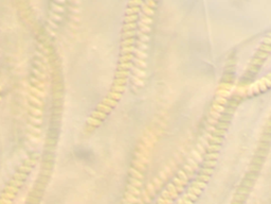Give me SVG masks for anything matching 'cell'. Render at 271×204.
<instances>
[{
    "instance_id": "obj_3",
    "label": "cell",
    "mask_w": 271,
    "mask_h": 204,
    "mask_svg": "<svg viewBox=\"0 0 271 204\" xmlns=\"http://www.w3.org/2000/svg\"><path fill=\"white\" fill-rule=\"evenodd\" d=\"M156 141L157 135L153 130H147L143 135L142 141L136 151L135 158L130 168V179L122 204H136L139 200L143 173Z\"/></svg>"
},
{
    "instance_id": "obj_2",
    "label": "cell",
    "mask_w": 271,
    "mask_h": 204,
    "mask_svg": "<svg viewBox=\"0 0 271 204\" xmlns=\"http://www.w3.org/2000/svg\"><path fill=\"white\" fill-rule=\"evenodd\" d=\"M159 0H145L142 7V13L140 15L138 24V39L135 48L133 56V70H132L131 82L133 93L139 92L143 87L146 77V67H147V50L150 44V35L152 25H153L154 15Z\"/></svg>"
},
{
    "instance_id": "obj_7",
    "label": "cell",
    "mask_w": 271,
    "mask_h": 204,
    "mask_svg": "<svg viewBox=\"0 0 271 204\" xmlns=\"http://www.w3.org/2000/svg\"><path fill=\"white\" fill-rule=\"evenodd\" d=\"M0 100H1V97H0Z\"/></svg>"
},
{
    "instance_id": "obj_4",
    "label": "cell",
    "mask_w": 271,
    "mask_h": 204,
    "mask_svg": "<svg viewBox=\"0 0 271 204\" xmlns=\"http://www.w3.org/2000/svg\"><path fill=\"white\" fill-rule=\"evenodd\" d=\"M39 154L38 153H32L23 163L22 165L19 167L17 170V172L15 173L12 181L10 184L7 186V188L4 189L3 194L0 198V204H12L13 200L15 198V195L17 194V191L19 190L23 182L25 181L27 176H29V173L31 171L33 167L36 165V163L38 161Z\"/></svg>"
},
{
    "instance_id": "obj_6",
    "label": "cell",
    "mask_w": 271,
    "mask_h": 204,
    "mask_svg": "<svg viewBox=\"0 0 271 204\" xmlns=\"http://www.w3.org/2000/svg\"><path fill=\"white\" fill-rule=\"evenodd\" d=\"M271 88V72L267 76L263 77L262 79L253 82L252 84L248 85L245 88L243 94H245L248 97H253L255 95H260L262 93L266 92Z\"/></svg>"
},
{
    "instance_id": "obj_1",
    "label": "cell",
    "mask_w": 271,
    "mask_h": 204,
    "mask_svg": "<svg viewBox=\"0 0 271 204\" xmlns=\"http://www.w3.org/2000/svg\"><path fill=\"white\" fill-rule=\"evenodd\" d=\"M46 71L47 57L44 45L39 44L34 63L33 76L30 83L29 92V124H28V144L36 145L40 137L42 124V109L46 92Z\"/></svg>"
},
{
    "instance_id": "obj_5",
    "label": "cell",
    "mask_w": 271,
    "mask_h": 204,
    "mask_svg": "<svg viewBox=\"0 0 271 204\" xmlns=\"http://www.w3.org/2000/svg\"><path fill=\"white\" fill-rule=\"evenodd\" d=\"M271 53V32L268 33L267 35L265 36L264 39L262 41L261 45L258 47L256 53L254 54L253 59L251 61V63L249 64L247 70L243 74V83L248 85V82L250 81L251 79H253L254 76L260 71L261 67L264 65L265 61L268 59V56L270 55Z\"/></svg>"
}]
</instances>
